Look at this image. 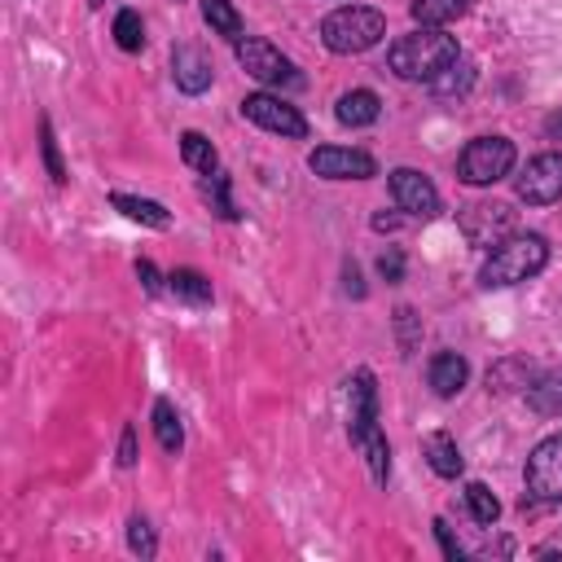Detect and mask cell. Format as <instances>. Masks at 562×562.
<instances>
[{"instance_id": "6da1fadb", "label": "cell", "mask_w": 562, "mask_h": 562, "mask_svg": "<svg viewBox=\"0 0 562 562\" xmlns=\"http://www.w3.org/2000/svg\"><path fill=\"white\" fill-rule=\"evenodd\" d=\"M347 386H351V400H347V435H351V443L364 452L373 483L386 487L391 448H386V439H382V430H378V386H373V373H369V369H356Z\"/></svg>"}, {"instance_id": "7a4b0ae2", "label": "cell", "mask_w": 562, "mask_h": 562, "mask_svg": "<svg viewBox=\"0 0 562 562\" xmlns=\"http://www.w3.org/2000/svg\"><path fill=\"white\" fill-rule=\"evenodd\" d=\"M461 57L457 40L443 35V26H417L408 35H400L391 48H386V66L408 79V83H430L435 75H443L452 61Z\"/></svg>"}, {"instance_id": "3957f363", "label": "cell", "mask_w": 562, "mask_h": 562, "mask_svg": "<svg viewBox=\"0 0 562 562\" xmlns=\"http://www.w3.org/2000/svg\"><path fill=\"white\" fill-rule=\"evenodd\" d=\"M549 263V241L540 233H509L501 246H492V255L479 268V281L492 285H518L527 277H536Z\"/></svg>"}, {"instance_id": "277c9868", "label": "cell", "mask_w": 562, "mask_h": 562, "mask_svg": "<svg viewBox=\"0 0 562 562\" xmlns=\"http://www.w3.org/2000/svg\"><path fill=\"white\" fill-rule=\"evenodd\" d=\"M386 35V18L369 4H342L334 9L325 22H321V44L338 57H351V53H364L373 48L378 40Z\"/></svg>"}, {"instance_id": "5b68a950", "label": "cell", "mask_w": 562, "mask_h": 562, "mask_svg": "<svg viewBox=\"0 0 562 562\" xmlns=\"http://www.w3.org/2000/svg\"><path fill=\"white\" fill-rule=\"evenodd\" d=\"M514 162H518L514 140H505V136H474V140L461 149V158H457V176L479 189V184L505 180V176L514 171Z\"/></svg>"}, {"instance_id": "8992f818", "label": "cell", "mask_w": 562, "mask_h": 562, "mask_svg": "<svg viewBox=\"0 0 562 562\" xmlns=\"http://www.w3.org/2000/svg\"><path fill=\"white\" fill-rule=\"evenodd\" d=\"M233 53H237L241 70L255 75L259 83H299L294 61H290L272 40H263V35H237V40H233Z\"/></svg>"}, {"instance_id": "52a82bcc", "label": "cell", "mask_w": 562, "mask_h": 562, "mask_svg": "<svg viewBox=\"0 0 562 562\" xmlns=\"http://www.w3.org/2000/svg\"><path fill=\"white\" fill-rule=\"evenodd\" d=\"M527 496L540 505H562V430L540 439L527 457Z\"/></svg>"}, {"instance_id": "ba28073f", "label": "cell", "mask_w": 562, "mask_h": 562, "mask_svg": "<svg viewBox=\"0 0 562 562\" xmlns=\"http://www.w3.org/2000/svg\"><path fill=\"white\" fill-rule=\"evenodd\" d=\"M514 193H518L527 206L562 202V154L549 149V154L527 158V167L514 176Z\"/></svg>"}, {"instance_id": "9c48e42d", "label": "cell", "mask_w": 562, "mask_h": 562, "mask_svg": "<svg viewBox=\"0 0 562 562\" xmlns=\"http://www.w3.org/2000/svg\"><path fill=\"white\" fill-rule=\"evenodd\" d=\"M241 114H246L255 127H263V132H277V136H290V140H303V136H307V119H303L290 101H281V97H272V92H250V97L241 101Z\"/></svg>"}, {"instance_id": "30bf717a", "label": "cell", "mask_w": 562, "mask_h": 562, "mask_svg": "<svg viewBox=\"0 0 562 562\" xmlns=\"http://www.w3.org/2000/svg\"><path fill=\"white\" fill-rule=\"evenodd\" d=\"M461 233L470 246H501L514 233V211L509 202H470L461 211Z\"/></svg>"}, {"instance_id": "8fae6325", "label": "cell", "mask_w": 562, "mask_h": 562, "mask_svg": "<svg viewBox=\"0 0 562 562\" xmlns=\"http://www.w3.org/2000/svg\"><path fill=\"white\" fill-rule=\"evenodd\" d=\"M307 167H312L316 176H325V180H369V176H378L373 154H364V149H342V145H321V149H312V154H307Z\"/></svg>"}, {"instance_id": "7c38bea8", "label": "cell", "mask_w": 562, "mask_h": 562, "mask_svg": "<svg viewBox=\"0 0 562 562\" xmlns=\"http://www.w3.org/2000/svg\"><path fill=\"white\" fill-rule=\"evenodd\" d=\"M391 198H395L400 211H408V215H422V220L439 215V189H435L430 176H422L417 167H395V171H391Z\"/></svg>"}, {"instance_id": "4fadbf2b", "label": "cell", "mask_w": 562, "mask_h": 562, "mask_svg": "<svg viewBox=\"0 0 562 562\" xmlns=\"http://www.w3.org/2000/svg\"><path fill=\"white\" fill-rule=\"evenodd\" d=\"M171 75H176V88H180V92H189V97L206 92V88H211V79H215L211 57H206L202 48H193V44H180V48L171 53Z\"/></svg>"}, {"instance_id": "5bb4252c", "label": "cell", "mask_w": 562, "mask_h": 562, "mask_svg": "<svg viewBox=\"0 0 562 562\" xmlns=\"http://www.w3.org/2000/svg\"><path fill=\"white\" fill-rule=\"evenodd\" d=\"M378 114H382V101H378V92H369V88H351V92H342L338 105H334V119H338L342 127H369V123H378Z\"/></svg>"}, {"instance_id": "9a60e30c", "label": "cell", "mask_w": 562, "mask_h": 562, "mask_svg": "<svg viewBox=\"0 0 562 562\" xmlns=\"http://www.w3.org/2000/svg\"><path fill=\"white\" fill-rule=\"evenodd\" d=\"M426 378H430L435 395H443V400H448V395H457V391L465 386L470 364H465V356H457V351H435V360H430Z\"/></svg>"}, {"instance_id": "2e32d148", "label": "cell", "mask_w": 562, "mask_h": 562, "mask_svg": "<svg viewBox=\"0 0 562 562\" xmlns=\"http://www.w3.org/2000/svg\"><path fill=\"white\" fill-rule=\"evenodd\" d=\"M422 448H426V461H430V470H435L439 479H457V474L465 470V461H461V452H457V439H452L448 430H430V435L422 439Z\"/></svg>"}, {"instance_id": "e0dca14e", "label": "cell", "mask_w": 562, "mask_h": 562, "mask_svg": "<svg viewBox=\"0 0 562 562\" xmlns=\"http://www.w3.org/2000/svg\"><path fill=\"white\" fill-rule=\"evenodd\" d=\"M110 206L123 211L127 220L136 224H149V228H171V211L154 198H136V193H110Z\"/></svg>"}, {"instance_id": "ac0fdd59", "label": "cell", "mask_w": 562, "mask_h": 562, "mask_svg": "<svg viewBox=\"0 0 562 562\" xmlns=\"http://www.w3.org/2000/svg\"><path fill=\"white\" fill-rule=\"evenodd\" d=\"M527 404H531L540 417H562V369L540 373V378L527 386Z\"/></svg>"}, {"instance_id": "d6986e66", "label": "cell", "mask_w": 562, "mask_h": 562, "mask_svg": "<svg viewBox=\"0 0 562 562\" xmlns=\"http://www.w3.org/2000/svg\"><path fill=\"white\" fill-rule=\"evenodd\" d=\"M154 435H158L162 452H180L184 448V426H180V413L171 408V400H154Z\"/></svg>"}, {"instance_id": "ffe728a7", "label": "cell", "mask_w": 562, "mask_h": 562, "mask_svg": "<svg viewBox=\"0 0 562 562\" xmlns=\"http://www.w3.org/2000/svg\"><path fill=\"white\" fill-rule=\"evenodd\" d=\"M167 285H171L176 299H184V303H193V307L211 303V281H206L198 268H176V272H167Z\"/></svg>"}, {"instance_id": "44dd1931", "label": "cell", "mask_w": 562, "mask_h": 562, "mask_svg": "<svg viewBox=\"0 0 562 562\" xmlns=\"http://www.w3.org/2000/svg\"><path fill=\"white\" fill-rule=\"evenodd\" d=\"M470 9V0H413L417 26H448Z\"/></svg>"}, {"instance_id": "7402d4cb", "label": "cell", "mask_w": 562, "mask_h": 562, "mask_svg": "<svg viewBox=\"0 0 562 562\" xmlns=\"http://www.w3.org/2000/svg\"><path fill=\"white\" fill-rule=\"evenodd\" d=\"M180 158L193 167V171H202V176H211V171H220V158H215V145L202 136V132H184L180 136Z\"/></svg>"}, {"instance_id": "603a6c76", "label": "cell", "mask_w": 562, "mask_h": 562, "mask_svg": "<svg viewBox=\"0 0 562 562\" xmlns=\"http://www.w3.org/2000/svg\"><path fill=\"white\" fill-rule=\"evenodd\" d=\"M470 83H474V61L470 57H457L443 75L430 79V92L435 97H457V92H470Z\"/></svg>"}, {"instance_id": "cb8c5ba5", "label": "cell", "mask_w": 562, "mask_h": 562, "mask_svg": "<svg viewBox=\"0 0 562 562\" xmlns=\"http://www.w3.org/2000/svg\"><path fill=\"white\" fill-rule=\"evenodd\" d=\"M202 18H206V26H211L215 35H224V40H237V35H241V13L233 9V0H202Z\"/></svg>"}, {"instance_id": "d4e9b609", "label": "cell", "mask_w": 562, "mask_h": 562, "mask_svg": "<svg viewBox=\"0 0 562 562\" xmlns=\"http://www.w3.org/2000/svg\"><path fill=\"white\" fill-rule=\"evenodd\" d=\"M465 505H470V514H474V522H483V527H492L496 518H501V501H496V492L487 487V483H465Z\"/></svg>"}, {"instance_id": "484cf974", "label": "cell", "mask_w": 562, "mask_h": 562, "mask_svg": "<svg viewBox=\"0 0 562 562\" xmlns=\"http://www.w3.org/2000/svg\"><path fill=\"white\" fill-rule=\"evenodd\" d=\"M114 44H119L123 53H140L145 26H140V13H136V9H119V13H114Z\"/></svg>"}, {"instance_id": "4316f807", "label": "cell", "mask_w": 562, "mask_h": 562, "mask_svg": "<svg viewBox=\"0 0 562 562\" xmlns=\"http://www.w3.org/2000/svg\"><path fill=\"white\" fill-rule=\"evenodd\" d=\"M40 154H44V167H48L53 184H66V162L57 154V136H53V123L48 119H40Z\"/></svg>"}, {"instance_id": "83f0119b", "label": "cell", "mask_w": 562, "mask_h": 562, "mask_svg": "<svg viewBox=\"0 0 562 562\" xmlns=\"http://www.w3.org/2000/svg\"><path fill=\"white\" fill-rule=\"evenodd\" d=\"M127 549H132L136 558H145V562H149V558L158 553V540H154V527H149V522H145L140 514H132V518H127Z\"/></svg>"}, {"instance_id": "f1b7e54d", "label": "cell", "mask_w": 562, "mask_h": 562, "mask_svg": "<svg viewBox=\"0 0 562 562\" xmlns=\"http://www.w3.org/2000/svg\"><path fill=\"white\" fill-rule=\"evenodd\" d=\"M202 193H206V202H211L224 220H237V206L228 202V171H211L206 184H202Z\"/></svg>"}, {"instance_id": "f546056e", "label": "cell", "mask_w": 562, "mask_h": 562, "mask_svg": "<svg viewBox=\"0 0 562 562\" xmlns=\"http://www.w3.org/2000/svg\"><path fill=\"white\" fill-rule=\"evenodd\" d=\"M395 338H400V351L413 356V347L422 342V321L413 307H395Z\"/></svg>"}, {"instance_id": "4dcf8cb0", "label": "cell", "mask_w": 562, "mask_h": 562, "mask_svg": "<svg viewBox=\"0 0 562 562\" xmlns=\"http://www.w3.org/2000/svg\"><path fill=\"white\" fill-rule=\"evenodd\" d=\"M378 272L386 277V281H404V255L391 246V250H382L378 255Z\"/></svg>"}, {"instance_id": "1f68e13d", "label": "cell", "mask_w": 562, "mask_h": 562, "mask_svg": "<svg viewBox=\"0 0 562 562\" xmlns=\"http://www.w3.org/2000/svg\"><path fill=\"white\" fill-rule=\"evenodd\" d=\"M435 536H439V549H443V558H448V562H461V558H465V553H461V544L452 540V531H448V522H443V518H435Z\"/></svg>"}, {"instance_id": "d6a6232c", "label": "cell", "mask_w": 562, "mask_h": 562, "mask_svg": "<svg viewBox=\"0 0 562 562\" xmlns=\"http://www.w3.org/2000/svg\"><path fill=\"white\" fill-rule=\"evenodd\" d=\"M136 277H140L145 294H162V277H158V268L149 259H136Z\"/></svg>"}, {"instance_id": "836d02e7", "label": "cell", "mask_w": 562, "mask_h": 562, "mask_svg": "<svg viewBox=\"0 0 562 562\" xmlns=\"http://www.w3.org/2000/svg\"><path fill=\"white\" fill-rule=\"evenodd\" d=\"M119 465H123V470L136 465V430H132V426H123V435H119Z\"/></svg>"}, {"instance_id": "e575fe53", "label": "cell", "mask_w": 562, "mask_h": 562, "mask_svg": "<svg viewBox=\"0 0 562 562\" xmlns=\"http://www.w3.org/2000/svg\"><path fill=\"white\" fill-rule=\"evenodd\" d=\"M342 281H347V294H351V299H364V281H360L356 259H347V263H342Z\"/></svg>"}, {"instance_id": "d590c367", "label": "cell", "mask_w": 562, "mask_h": 562, "mask_svg": "<svg viewBox=\"0 0 562 562\" xmlns=\"http://www.w3.org/2000/svg\"><path fill=\"white\" fill-rule=\"evenodd\" d=\"M395 224H400L395 215H373V228H395Z\"/></svg>"}, {"instance_id": "8d00e7d4", "label": "cell", "mask_w": 562, "mask_h": 562, "mask_svg": "<svg viewBox=\"0 0 562 562\" xmlns=\"http://www.w3.org/2000/svg\"><path fill=\"white\" fill-rule=\"evenodd\" d=\"M544 127H549V136H562V110H558V114H553Z\"/></svg>"}, {"instance_id": "74e56055", "label": "cell", "mask_w": 562, "mask_h": 562, "mask_svg": "<svg viewBox=\"0 0 562 562\" xmlns=\"http://www.w3.org/2000/svg\"><path fill=\"white\" fill-rule=\"evenodd\" d=\"M88 4H92V9H101V4H105V0H88Z\"/></svg>"}]
</instances>
